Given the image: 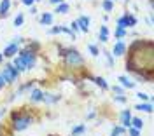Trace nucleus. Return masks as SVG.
Segmentation results:
<instances>
[{"label":"nucleus","mask_w":154,"mask_h":136,"mask_svg":"<svg viewBox=\"0 0 154 136\" xmlns=\"http://www.w3.org/2000/svg\"><path fill=\"white\" fill-rule=\"evenodd\" d=\"M126 58V70L135 73L138 80L152 82L154 68V44L152 40H135L130 46Z\"/></svg>","instance_id":"1"},{"label":"nucleus","mask_w":154,"mask_h":136,"mask_svg":"<svg viewBox=\"0 0 154 136\" xmlns=\"http://www.w3.org/2000/svg\"><path fill=\"white\" fill-rule=\"evenodd\" d=\"M33 115H32V112H25L23 108L21 110H14V112H11V129L12 131H16V133H21V131H25V129H28L32 124H33Z\"/></svg>","instance_id":"2"},{"label":"nucleus","mask_w":154,"mask_h":136,"mask_svg":"<svg viewBox=\"0 0 154 136\" xmlns=\"http://www.w3.org/2000/svg\"><path fill=\"white\" fill-rule=\"evenodd\" d=\"M61 56L65 59L67 67H70V68L84 67V58L81 56V52L77 49H65V51H61Z\"/></svg>","instance_id":"3"},{"label":"nucleus","mask_w":154,"mask_h":136,"mask_svg":"<svg viewBox=\"0 0 154 136\" xmlns=\"http://www.w3.org/2000/svg\"><path fill=\"white\" fill-rule=\"evenodd\" d=\"M18 56L21 58V61L25 63V68L26 70H32V68L35 67V63H37V52H33V51H28V49H19Z\"/></svg>","instance_id":"4"},{"label":"nucleus","mask_w":154,"mask_h":136,"mask_svg":"<svg viewBox=\"0 0 154 136\" xmlns=\"http://www.w3.org/2000/svg\"><path fill=\"white\" fill-rule=\"evenodd\" d=\"M0 75H2V78H4L5 84H14L19 77V72L12 67V63H11V65H5V67L2 68V73H0Z\"/></svg>","instance_id":"5"},{"label":"nucleus","mask_w":154,"mask_h":136,"mask_svg":"<svg viewBox=\"0 0 154 136\" xmlns=\"http://www.w3.org/2000/svg\"><path fill=\"white\" fill-rule=\"evenodd\" d=\"M135 25H137V18H135V16H131V14H128V12H126V14H123V16H121V18H119V19H117V26H119V28H131V26H135Z\"/></svg>","instance_id":"6"},{"label":"nucleus","mask_w":154,"mask_h":136,"mask_svg":"<svg viewBox=\"0 0 154 136\" xmlns=\"http://www.w3.org/2000/svg\"><path fill=\"white\" fill-rule=\"evenodd\" d=\"M119 120H121V126L128 129V127L131 126V110H123L121 114H119Z\"/></svg>","instance_id":"7"},{"label":"nucleus","mask_w":154,"mask_h":136,"mask_svg":"<svg viewBox=\"0 0 154 136\" xmlns=\"http://www.w3.org/2000/svg\"><path fill=\"white\" fill-rule=\"evenodd\" d=\"M18 52H19V46L12 42V44H9L7 47L4 49V52H2V54H4V58H11V59H12Z\"/></svg>","instance_id":"8"},{"label":"nucleus","mask_w":154,"mask_h":136,"mask_svg":"<svg viewBox=\"0 0 154 136\" xmlns=\"http://www.w3.org/2000/svg\"><path fill=\"white\" fill-rule=\"evenodd\" d=\"M126 54V44L123 40H117L112 49V56H125Z\"/></svg>","instance_id":"9"},{"label":"nucleus","mask_w":154,"mask_h":136,"mask_svg":"<svg viewBox=\"0 0 154 136\" xmlns=\"http://www.w3.org/2000/svg\"><path fill=\"white\" fill-rule=\"evenodd\" d=\"M44 99V91L42 89H32V93H30V101L32 103H38V101H42Z\"/></svg>","instance_id":"10"},{"label":"nucleus","mask_w":154,"mask_h":136,"mask_svg":"<svg viewBox=\"0 0 154 136\" xmlns=\"http://www.w3.org/2000/svg\"><path fill=\"white\" fill-rule=\"evenodd\" d=\"M77 26H79L81 31L88 33V31H89V18H88V16H81V18L77 19Z\"/></svg>","instance_id":"11"},{"label":"nucleus","mask_w":154,"mask_h":136,"mask_svg":"<svg viewBox=\"0 0 154 136\" xmlns=\"http://www.w3.org/2000/svg\"><path fill=\"white\" fill-rule=\"evenodd\" d=\"M119 82H121V87H123V89H133L135 87V82L131 80V78L125 77V75H121V77H119Z\"/></svg>","instance_id":"12"},{"label":"nucleus","mask_w":154,"mask_h":136,"mask_svg":"<svg viewBox=\"0 0 154 136\" xmlns=\"http://www.w3.org/2000/svg\"><path fill=\"white\" fill-rule=\"evenodd\" d=\"M12 67L16 68L19 73H21V72H26V68H25V63L21 61V58H19V56H14V58H12Z\"/></svg>","instance_id":"13"},{"label":"nucleus","mask_w":154,"mask_h":136,"mask_svg":"<svg viewBox=\"0 0 154 136\" xmlns=\"http://www.w3.org/2000/svg\"><path fill=\"white\" fill-rule=\"evenodd\" d=\"M135 110H140V112H145V114H151L152 112V105L149 103V101H144V103H138Z\"/></svg>","instance_id":"14"},{"label":"nucleus","mask_w":154,"mask_h":136,"mask_svg":"<svg viewBox=\"0 0 154 136\" xmlns=\"http://www.w3.org/2000/svg\"><path fill=\"white\" fill-rule=\"evenodd\" d=\"M91 80L95 82V84L98 86V87H102V89H103V91H107V89H109V84H107V80H105L103 77H91Z\"/></svg>","instance_id":"15"},{"label":"nucleus","mask_w":154,"mask_h":136,"mask_svg":"<svg viewBox=\"0 0 154 136\" xmlns=\"http://www.w3.org/2000/svg\"><path fill=\"white\" fill-rule=\"evenodd\" d=\"M9 7H11V0H2V2H0V16H2V18L7 16Z\"/></svg>","instance_id":"16"},{"label":"nucleus","mask_w":154,"mask_h":136,"mask_svg":"<svg viewBox=\"0 0 154 136\" xmlns=\"http://www.w3.org/2000/svg\"><path fill=\"white\" fill-rule=\"evenodd\" d=\"M32 87H33V82H32V80H28V82H26V84H23V86H21V87H19L18 91H16V94H12V96H21L23 93L30 91Z\"/></svg>","instance_id":"17"},{"label":"nucleus","mask_w":154,"mask_h":136,"mask_svg":"<svg viewBox=\"0 0 154 136\" xmlns=\"http://www.w3.org/2000/svg\"><path fill=\"white\" fill-rule=\"evenodd\" d=\"M98 39H100V42H102V44H105L107 40H109V28H107V26H100Z\"/></svg>","instance_id":"18"},{"label":"nucleus","mask_w":154,"mask_h":136,"mask_svg":"<svg viewBox=\"0 0 154 136\" xmlns=\"http://www.w3.org/2000/svg\"><path fill=\"white\" fill-rule=\"evenodd\" d=\"M130 127H135V129L142 131V129H144V120H142V119H138V117H131V126H130Z\"/></svg>","instance_id":"19"},{"label":"nucleus","mask_w":154,"mask_h":136,"mask_svg":"<svg viewBox=\"0 0 154 136\" xmlns=\"http://www.w3.org/2000/svg\"><path fill=\"white\" fill-rule=\"evenodd\" d=\"M40 23H42L44 26L53 25V14H51V12H44V14H42V18H40Z\"/></svg>","instance_id":"20"},{"label":"nucleus","mask_w":154,"mask_h":136,"mask_svg":"<svg viewBox=\"0 0 154 136\" xmlns=\"http://www.w3.org/2000/svg\"><path fill=\"white\" fill-rule=\"evenodd\" d=\"M126 135V129L123 126H114L112 131H110V136H125Z\"/></svg>","instance_id":"21"},{"label":"nucleus","mask_w":154,"mask_h":136,"mask_svg":"<svg viewBox=\"0 0 154 136\" xmlns=\"http://www.w3.org/2000/svg\"><path fill=\"white\" fill-rule=\"evenodd\" d=\"M84 131H86V124H79V126H75L74 129H72L70 136H81Z\"/></svg>","instance_id":"22"},{"label":"nucleus","mask_w":154,"mask_h":136,"mask_svg":"<svg viewBox=\"0 0 154 136\" xmlns=\"http://www.w3.org/2000/svg\"><path fill=\"white\" fill-rule=\"evenodd\" d=\"M42 101H46V103H56V101H60V96L58 94H46L44 93V99Z\"/></svg>","instance_id":"23"},{"label":"nucleus","mask_w":154,"mask_h":136,"mask_svg":"<svg viewBox=\"0 0 154 136\" xmlns=\"http://www.w3.org/2000/svg\"><path fill=\"white\" fill-rule=\"evenodd\" d=\"M102 7H103V10L110 12V10L114 9V2H112V0H103V2H102Z\"/></svg>","instance_id":"24"},{"label":"nucleus","mask_w":154,"mask_h":136,"mask_svg":"<svg viewBox=\"0 0 154 136\" xmlns=\"http://www.w3.org/2000/svg\"><path fill=\"white\" fill-rule=\"evenodd\" d=\"M56 12L58 14H67L68 12V4H58V7H56Z\"/></svg>","instance_id":"25"},{"label":"nucleus","mask_w":154,"mask_h":136,"mask_svg":"<svg viewBox=\"0 0 154 136\" xmlns=\"http://www.w3.org/2000/svg\"><path fill=\"white\" fill-rule=\"evenodd\" d=\"M125 35H126V30H125V28H119V26H117V30L114 31V37H116V39H123Z\"/></svg>","instance_id":"26"},{"label":"nucleus","mask_w":154,"mask_h":136,"mask_svg":"<svg viewBox=\"0 0 154 136\" xmlns=\"http://www.w3.org/2000/svg\"><path fill=\"white\" fill-rule=\"evenodd\" d=\"M103 54H105V58H107V63H109V67H114V56H112L109 51H103Z\"/></svg>","instance_id":"27"},{"label":"nucleus","mask_w":154,"mask_h":136,"mask_svg":"<svg viewBox=\"0 0 154 136\" xmlns=\"http://www.w3.org/2000/svg\"><path fill=\"white\" fill-rule=\"evenodd\" d=\"M23 21H25L23 14H18V16L14 18V26H21V25H23Z\"/></svg>","instance_id":"28"},{"label":"nucleus","mask_w":154,"mask_h":136,"mask_svg":"<svg viewBox=\"0 0 154 136\" xmlns=\"http://www.w3.org/2000/svg\"><path fill=\"white\" fill-rule=\"evenodd\" d=\"M88 49H89V52H91L93 56H98V54H100L98 47H96V46H93V44H89V46H88Z\"/></svg>","instance_id":"29"},{"label":"nucleus","mask_w":154,"mask_h":136,"mask_svg":"<svg viewBox=\"0 0 154 136\" xmlns=\"http://www.w3.org/2000/svg\"><path fill=\"white\" fill-rule=\"evenodd\" d=\"M112 93H116L117 96H123V93H125V89L121 87V86H114V87H112Z\"/></svg>","instance_id":"30"},{"label":"nucleus","mask_w":154,"mask_h":136,"mask_svg":"<svg viewBox=\"0 0 154 136\" xmlns=\"http://www.w3.org/2000/svg\"><path fill=\"white\" fill-rule=\"evenodd\" d=\"M128 135L130 136H140V131L135 129V127H128Z\"/></svg>","instance_id":"31"},{"label":"nucleus","mask_w":154,"mask_h":136,"mask_svg":"<svg viewBox=\"0 0 154 136\" xmlns=\"http://www.w3.org/2000/svg\"><path fill=\"white\" fill-rule=\"evenodd\" d=\"M137 98H138V99H142V101H149V94H145V93H138Z\"/></svg>","instance_id":"32"},{"label":"nucleus","mask_w":154,"mask_h":136,"mask_svg":"<svg viewBox=\"0 0 154 136\" xmlns=\"http://www.w3.org/2000/svg\"><path fill=\"white\" fill-rule=\"evenodd\" d=\"M114 101H116V103H126L128 99H126L125 96H114Z\"/></svg>","instance_id":"33"},{"label":"nucleus","mask_w":154,"mask_h":136,"mask_svg":"<svg viewBox=\"0 0 154 136\" xmlns=\"http://www.w3.org/2000/svg\"><path fill=\"white\" fill-rule=\"evenodd\" d=\"M70 26H72V28H70V30H72V31H74V33H75L77 30H79V26H77V21H74V23H72V25H70Z\"/></svg>","instance_id":"34"},{"label":"nucleus","mask_w":154,"mask_h":136,"mask_svg":"<svg viewBox=\"0 0 154 136\" xmlns=\"http://www.w3.org/2000/svg\"><path fill=\"white\" fill-rule=\"evenodd\" d=\"M33 2H35V0H23V4H25V5H30V7L33 5Z\"/></svg>","instance_id":"35"},{"label":"nucleus","mask_w":154,"mask_h":136,"mask_svg":"<svg viewBox=\"0 0 154 136\" xmlns=\"http://www.w3.org/2000/svg\"><path fill=\"white\" fill-rule=\"evenodd\" d=\"M5 115V108H0V119Z\"/></svg>","instance_id":"36"},{"label":"nucleus","mask_w":154,"mask_h":136,"mask_svg":"<svg viewBox=\"0 0 154 136\" xmlns=\"http://www.w3.org/2000/svg\"><path fill=\"white\" fill-rule=\"evenodd\" d=\"M4 86H5V82H4V78H2V75H0V89L4 87Z\"/></svg>","instance_id":"37"},{"label":"nucleus","mask_w":154,"mask_h":136,"mask_svg":"<svg viewBox=\"0 0 154 136\" xmlns=\"http://www.w3.org/2000/svg\"><path fill=\"white\" fill-rule=\"evenodd\" d=\"M49 2H51V4H61L63 0H49Z\"/></svg>","instance_id":"38"},{"label":"nucleus","mask_w":154,"mask_h":136,"mask_svg":"<svg viewBox=\"0 0 154 136\" xmlns=\"http://www.w3.org/2000/svg\"><path fill=\"white\" fill-rule=\"evenodd\" d=\"M2 61H4V54H0V65H2Z\"/></svg>","instance_id":"39"},{"label":"nucleus","mask_w":154,"mask_h":136,"mask_svg":"<svg viewBox=\"0 0 154 136\" xmlns=\"http://www.w3.org/2000/svg\"><path fill=\"white\" fill-rule=\"evenodd\" d=\"M49 136H56V135H49Z\"/></svg>","instance_id":"40"},{"label":"nucleus","mask_w":154,"mask_h":136,"mask_svg":"<svg viewBox=\"0 0 154 136\" xmlns=\"http://www.w3.org/2000/svg\"><path fill=\"white\" fill-rule=\"evenodd\" d=\"M112 2H114V0H112Z\"/></svg>","instance_id":"41"}]
</instances>
